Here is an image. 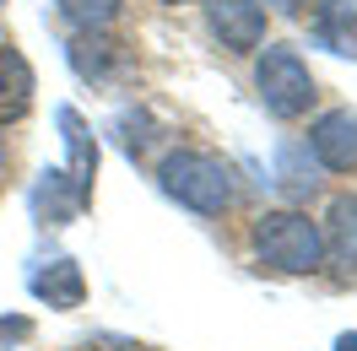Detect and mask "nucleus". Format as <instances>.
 Wrapping results in <instances>:
<instances>
[{
	"mask_svg": "<svg viewBox=\"0 0 357 351\" xmlns=\"http://www.w3.org/2000/svg\"><path fill=\"white\" fill-rule=\"evenodd\" d=\"M114 60H125V54H119V44H109V38H92V33H87V38L70 44V65L82 70L87 81H103Z\"/></svg>",
	"mask_w": 357,
	"mask_h": 351,
	"instance_id": "9d476101",
	"label": "nucleus"
},
{
	"mask_svg": "<svg viewBox=\"0 0 357 351\" xmlns=\"http://www.w3.org/2000/svg\"><path fill=\"white\" fill-rule=\"evenodd\" d=\"M255 87H260V103H266L276 119H298V114H309V103H314V76H309V65L298 60V49H266V54H260V70H255Z\"/></svg>",
	"mask_w": 357,
	"mask_h": 351,
	"instance_id": "7ed1b4c3",
	"label": "nucleus"
},
{
	"mask_svg": "<svg viewBox=\"0 0 357 351\" xmlns=\"http://www.w3.org/2000/svg\"><path fill=\"white\" fill-rule=\"evenodd\" d=\"M325 254L341 276H357V195H341L331 205V221H325Z\"/></svg>",
	"mask_w": 357,
	"mask_h": 351,
	"instance_id": "0eeeda50",
	"label": "nucleus"
},
{
	"mask_svg": "<svg viewBox=\"0 0 357 351\" xmlns=\"http://www.w3.org/2000/svg\"><path fill=\"white\" fill-rule=\"evenodd\" d=\"M27 335V319H0V341H22Z\"/></svg>",
	"mask_w": 357,
	"mask_h": 351,
	"instance_id": "f8f14e48",
	"label": "nucleus"
},
{
	"mask_svg": "<svg viewBox=\"0 0 357 351\" xmlns=\"http://www.w3.org/2000/svg\"><path fill=\"white\" fill-rule=\"evenodd\" d=\"M60 130H66V152H70L66 184H70V195L87 205L92 200V173H98V141H92L87 119H82L76 109H60Z\"/></svg>",
	"mask_w": 357,
	"mask_h": 351,
	"instance_id": "423d86ee",
	"label": "nucleus"
},
{
	"mask_svg": "<svg viewBox=\"0 0 357 351\" xmlns=\"http://www.w3.org/2000/svg\"><path fill=\"white\" fill-rule=\"evenodd\" d=\"M335 351H357V335H352V329H347V335L335 341Z\"/></svg>",
	"mask_w": 357,
	"mask_h": 351,
	"instance_id": "ddd939ff",
	"label": "nucleus"
},
{
	"mask_svg": "<svg viewBox=\"0 0 357 351\" xmlns=\"http://www.w3.org/2000/svg\"><path fill=\"white\" fill-rule=\"evenodd\" d=\"M206 17L227 49H260V38H266V6L260 0H206Z\"/></svg>",
	"mask_w": 357,
	"mask_h": 351,
	"instance_id": "39448f33",
	"label": "nucleus"
},
{
	"mask_svg": "<svg viewBox=\"0 0 357 351\" xmlns=\"http://www.w3.org/2000/svg\"><path fill=\"white\" fill-rule=\"evenodd\" d=\"M33 103V70L11 44H0V125H17Z\"/></svg>",
	"mask_w": 357,
	"mask_h": 351,
	"instance_id": "1a4fd4ad",
	"label": "nucleus"
},
{
	"mask_svg": "<svg viewBox=\"0 0 357 351\" xmlns=\"http://www.w3.org/2000/svg\"><path fill=\"white\" fill-rule=\"evenodd\" d=\"M54 6H60V17H66L70 27H82V33H103V27L119 17L125 0H54Z\"/></svg>",
	"mask_w": 357,
	"mask_h": 351,
	"instance_id": "9b49d317",
	"label": "nucleus"
},
{
	"mask_svg": "<svg viewBox=\"0 0 357 351\" xmlns=\"http://www.w3.org/2000/svg\"><path fill=\"white\" fill-rule=\"evenodd\" d=\"M255 254L287 276H314L325 265V238L303 211H266L255 221Z\"/></svg>",
	"mask_w": 357,
	"mask_h": 351,
	"instance_id": "f03ea898",
	"label": "nucleus"
},
{
	"mask_svg": "<svg viewBox=\"0 0 357 351\" xmlns=\"http://www.w3.org/2000/svg\"><path fill=\"white\" fill-rule=\"evenodd\" d=\"M33 297L49 308H82L87 281H82V265L76 260H49L44 270H33Z\"/></svg>",
	"mask_w": 357,
	"mask_h": 351,
	"instance_id": "6e6552de",
	"label": "nucleus"
},
{
	"mask_svg": "<svg viewBox=\"0 0 357 351\" xmlns=\"http://www.w3.org/2000/svg\"><path fill=\"white\" fill-rule=\"evenodd\" d=\"M157 178H162V189L178 205H190L201 217H222L233 205V173H227L222 157H211V152H168Z\"/></svg>",
	"mask_w": 357,
	"mask_h": 351,
	"instance_id": "f257e3e1",
	"label": "nucleus"
},
{
	"mask_svg": "<svg viewBox=\"0 0 357 351\" xmlns=\"http://www.w3.org/2000/svg\"><path fill=\"white\" fill-rule=\"evenodd\" d=\"M0 162H6V146H0Z\"/></svg>",
	"mask_w": 357,
	"mask_h": 351,
	"instance_id": "4468645a",
	"label": "nucleus"
},
{
	"mask_svg": "<svg viewBox=\"0 0 357 351\" xmlns=\"http://www.w3.org/2000/svg\"><path fill=\"white\" fill-rule=\"evenodd\" d=\"M309 146H314V157H319L331 173H352L357 168V114L352 109L319 114L314 130H309Z\"/></svg>",
	"mask_w": 357,
	"mask_h": 351,
	"instance_id": "20e7f679",
	"label": "nucleus"
}]
</instances>
